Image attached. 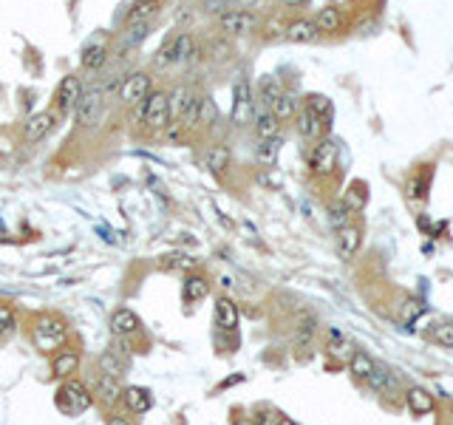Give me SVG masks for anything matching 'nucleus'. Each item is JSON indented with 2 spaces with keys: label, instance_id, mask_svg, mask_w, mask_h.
Wrapping results in <instances>:
<instances>
[{
  "label": "nucleus",
  "instance_id": "obj_7",
  "mask_svg": "<svg viewBox=\"0 0 453 425\" xmlns=\"http://www.w3.org/2000/svg\"><path fill=\"white\" fill-rule=\"evenodd\" d=\"M258 14L249 9H226L224 14H219V28L229 37H244L252 34L258 28Z\"/></svg>",
  "mask_w": 453,
  "mask_h": 425
},
{
  "label": "nucleus",
  "instance_id": "obj_22",
  "mask_svg": "<svg viewBox=\"0 0 453 425\" xmlns=\"http://www.w3.org/2000/svg\"><path fill=\"white\" fill-rule=\"evenodd\" d=\"M213 318H216V326L222 332H235L238 329V306L232 303V298H216V306H213Z\"/></svg>",
  "mask_w": 453,
  "mask_h": 425
},
{
  "label": "nucleus",
  "instance_id": "obj_13",
  "mask_svg": "<svg viewBox=\"0 0 453 425\" xmlns=\"http://www.w3.org/2000/svg\"><path fill=\"white\" fill-rule=\"evenodd\" d=\"M80 366H82L80 349H68V346H65V349H57V352L51 355V375H54L60 383L77 377Z\"/></svg>",
  "mask_w": 453,
  "mask_h": 425
},
{
  "label": "nucleus",
  "instance_id": "obj_30",
  "mask_svg": "<svg viewBox=\"0 0 453 425\" xmlns=\"http://www.w3.org/2000/svg\"><path fill=\"white\" fill-rule=\"evenodd\" d=\"M374 366H377V360L371 357V355H366V352H351V357H349V369H351V375L357 377V380H369V375L374 372Z\"/></svg>",
  "mask_w": 453,
  "mask_h": 425
},
{
  "label": "nucleus",
  "instance_id": "obj_1",
  "mask_svg": "<svg viewBox=\"0 0 453 425\" xmlns=\"http://www.w3.org/2000/svg\"><path fill=\"white\" fill-rule=\"evenodd\" d=\"M65 335H68V323H65V318H60L57 312H43V315L34 318L31 338H34V346H37L40 352H45V355H48V352H57V349L62 346Z\"/></svg>",
  "mask_w": 453,
  "mask_h": 425
},
{
  "label": "nucleus",
  "instance_id": "obj_11",
  "mask_svg": "<svg viewBox=\"0 0 453 425\" xmlns=\"http://www.w3.org/2000/svg\"><path fill=\"white\" fill-rule=\"evenodd\" d=\"M309 168L317 173V176H329L334 168H337V142L334 139H317L315 148H312V156H309Z\"/></svg>",
  "mask_w": 453,
  "mask_h": 425
},
{
  "label": "nucleus",
  "instance_id": "obj_42",
  "mask_svg": "<svg viewBox=\"0 0 453 425\" xmlns=\"http://www.w3.org/2000/svg\"><path fill=\"white\" fill-rule=\"evenodd\" d=\"M329 218H332V224H334L337 230L346 227V224H349V208H346V202L332 205V208H329Z\"/></svg>",
  "mask_w": 453,
  "mask_h": 425
},
{
  "label": "nucleus",
  "instance_id": "obj_10",
  "mask_svg": "<svg viewBox=\"0 0 453 425\" xmlns=\"http://www.w3.org/2000/svg\"><path fill=\"white\" fill-rule=\"evenodd\" d=\"M255 114V102H252V88L249 82L241 77L232 88V125H249Z\"/></svg>",
  "mask_w": 453,
  "mask_h": 425
},
{
  "label": "nucleus",
  "instance_id": "obj_29",
  "mask_svg": "<svg viewBox=\"0 0 453 425\" xmlns=\"http://www.w3.org/2000/svg\"><path fill=\"white\" fill-rule=\"evenodd\" d=\"M315 329H317V321H315V315L303 312V315L298 318V326H295V343H298V349H306V346L312 343V338H315Z\"/></svg>",
  "mask_w": 453,
  "mask_h": 425
},
{
  "label": "nucleus",
  "instance_id": "obj_16",
  "mask_svg": "<svg viewBox=\"0 0 453 425\" xmlns=\"http://www.w3.org/2000/svg\"><path fill=\"white\" fill-rule=\"evenodd\" d=\"M122 406H125L128 414H133V417L148 414V411L153 409V394H151V389H145V386H128V389H122Z\"/></svg>",
  "mask_w": 453,
  "mask_h": 425
},
{
  "label": "nucleus",
  "instance_id": "obj_20",
  "mask_svg": "<svg viewBox=\"0 0 453 425\" xmlns=\"http://www.w3.org/2000/svg\"><path fill=\"white\" fill-rule=\"evenodd\" d=\"M360 244H363V230L357 224H346L337 230V252L343 261H351L357 255Z\"/></svg>",
  "mask_w": 453,
  "mask_h": 425
},
{
  "label": "nucleus",
  "instance_id": "obj_47",
  "mask_svg": "<svg viewBox=\"0 0 453 425\" xmlns=\"http://www.w3.org/2000/svg\"><path fill=\"white\" fill-rule=\"evenodd\" d=\"M226 3H229V6H238V9H244V6H246V3H252V0H226Z\"/></svg>",
  "mask_w": 453,
  "mask_h": 425
},
{
  "label": "nucleus",
  "instance_id": "obj_4",
  "mask_svg": "<svg viewBox=\"0 0 453 425\" xmlns=\"http://www.w3.org/2000/svg\"><path fill=\"white\" fill-rule=\"evenodd\" d=\"M77 122L82 128H97L99 119H102V111H105V91L99 85H91V88H82L80 94V102H77Z\"/></svg>",
  "mask_w": 453,
  "mask_h": 425
},
{
  "label": "nucleus",
  "instance_id": "obj_2",
  "mask_svg": "<svg viewBox=\"0 0 453 425\" xmlns=\"http://www.w3.org/2000/svg\"><path fill=\"white\" fill-rule=\"evenodd\" d=\"M54 403H57V409L65 417H77V414H82V411H88L94 406V394H91V386H85L77 377H71V380L60 383Z\"/></svg>",
  "mask_w": 453,
  "mask_h": 425
},
{
  "label": "nucleus",
  "instance_id": "obj_49",
  "mask_svg": "<svg viewBox=\"0 0 453 425\" xmlns=\"http://www.w3.org/2000/svg\"><path fill=\"white\" fill-rule=\"evenodd\" d=\"M283 3H286V6H303L306 0H283Z\"/></svg>",
  "mask_w": 453,
  "mask_h": 425
},
{
  "label": "nucleus",
  "instance_id": "obj_3",
  "mask_svg": "<svg viewBox=\"0 0 453 425\" xmlns=\"http://www.w3.org/2000/svg\"><path fill=\"white\" fill-rule=\"evenodd\" d=\"M196 40H193V34H176L156 57H153V65L156 68H173V65H182V63H190V60H196Z\"/></svg>",
  "mask_w": 453,
  "mask_h": 425
},
{
  "label": "nucleus",
  "instance_id": "obj_34",
  "mask_svg": "<svg viewBox=\"0 0 453 425\" xmlns=\"http://www.w3.org/2000/svg\"><path fill=\"white\" fill-rule=\"evenodd\" d=\"M204 168H210L213 173H224L226 168H229V151H226L224 145H216V148H210L204 154Z\"/></svg>",
  "mask_w": 453,
  "mask_h": 425
},
{
  "label": "nucleus",
  "instance_id": "obj_31",
  "mask_svg": "<svg viewBox=\"0 0 453 425\" xmlns=\"http://www.w3.org/2000/svg\"><path fill=\"white\" fill-rule=\"evenodd\" d=\"M366 383H369L374 392H388V389H394V386H397V377L391 375V369H386V366H380V363H377Z\"/></svg>",
  "mask_w": 453,
  "mask_h": 425
},
{
  "label": "nucleus",
  "instance_id": "obj_38",
  "mask_svg": "<svg viewBox=\"0 0 453 425\" xmlns=\"http://www.w3.org/2000/svg\"><path fill=\"white\" fill-rule=\"evenodd\" d=\"M148 28H151V26H128V28H125V37H122V43H119V48L125 51V48H133V45H139V43L145 40Z\"/></svg>",
  "mask_w": 453,
  "mask_h": 425
},
{
  "label": "nucleus",
  "instance_id": "obj_48",
  "mask_svg": "<svg viewBox=\"0 0 453 425\" xmlns=\"http://www.w3.org/2000/svg\"><path fill=\"white\" fill-rule=\"evenodd\" d=\"M0 154H11V148H9V142H6V139H0Z\"/></svg>",
  "mask_w": 453,
  "mask_h": 425
},
{
  "label": "nucleus",
  "instance_id": "obj_17",
  "mask_svg": "<svg viewBox=\"0 0 453 425\" xmlns=\"http://www.w3.org/2000/svg\"><path fill=\"white\" fill-rule=\"evenodd\" d=\"M105 60H108V37L97 34V37L88 40V45L82 48L80 63H82L85 71H99V68L105 65Z\"/></svg>",
  "mask_w": 453,
  "mask_h": 425
},
{
  "label": "nucleus",
  "instance_id": "obj_32",
  "mask_svg": "<svg viewBox=\"0 0 453 425\" xmlns=\"http://www.w3.org/2000/svg\"><path fill=\"white\" fill-rule=\"evenodd\" d=\"M283 94V88H280V82L275 80V77H261V85H258V97H261V102H263V108H272L275 105V99Z\"/></svg>",
  "mask_w": 453,
  "mask_h": 425
},
{
  "label": "nucleus",
  "instance_id": "obj_41",
  "mask_svg": "<svg viewBox=\"0 0 453 425\" xmlns=\"http://www.w3.org/2000/svg\"><path fill=\"white\" fill-rule=\"evenodd\" d=\"M252 423L255 425H280L283 423V414H280L278 409H272V406H263V409H258V417H252Z\"/></svg>",
  "mask_w": 453,
  "mask_h": 425
},
{
  "label": "nucleus",
  "instance_id": "obj_5",
  "mask_svg": "<svg viewBox=\"0 0 453 425\" xmlns=\"http://www.w3.org/2000/svg\"><path fill=\"white\" fill-rule=\"evenodd\" d=\"M151 91H153L151 74L148 71H133L119 82V102L128 105V108H136L151 97Z\"/></svg>",
  "mask_w": 453,
  "mask_h": 425
},
{
  "label": "nucleus",
  "instance_id": "obj_28",
  "mask_svg": "<svg viewBox=\"0 0 453 425\" xmlns=\"http://www.w3.org/2000/svg\"><path fill=\"white\" fill-rule=\"evenodd\" d=\"M405 400H408V409H411V414H417V417H425V414H431V409H434V400H431V394H428L425 389H420V386L408 389Z\"/></svg>",
  "mask_w": 453,
  "mask_h": 425
},
{
  "label": "nucleus",
  "instance_id": "obj_43",
  "mask_svg": "<svg viewBox=\"0 0 453 425\" xmlns=\"http://www.w3.org/2000/svg\"><path fill=\"white\" fill-rule=\"evenodd\" d=\"M434 340L440 346H445V349H453V323H440L434 329Z\"/></svg>",
  "mask_w": 453,
  "mask_h": 425
},
{
  "label": "nucleus",
  "instance_id": "obj_19",
  "mask_svg": "<svg viewBox=\"0 0 453 425\" xmlns=\"http://www.w3.org/2000/svg\"><path fill=\"white\" fill-rule=\"evenodd\" d=\"M165 9V0H136L128 9L125 26H151V20Z\"/></svg>",
  "mask_w": 453,
  "mask_h": 425
},
{
  "label": "nucleus",
  "instance_id": "obj_21",
  "mask_svg": "<svg viewBox=\"0 0 453 425\" xmlns=\"http://www.w3.org/2000/svg\"><path fill=\"white\" fill-rule=\"evenodd\" d=\"M199 94L190 88V85H176L170 94H168V111H170V122H179L182 114L190 108V102L196 99Z\"/></svg>",
  "mask_w": 453,
  "mask_h": 425
},
{
  "label": "nucleus",
  "instance_id": "obj_33",
  "mask_svg": "<svg viewBox=\"0 0 453 425\" xmlns=\"http://www.w3.org/2000/svg\"><path fill=\"white\" fill-rule=\"evenodd\" d=\"M278 119H292L295 114H298V97L295 94H289V91H283L278 99H275V105L269 108Z\"/></svg>",
  "mask_w": 453,
  "mask_h": 425
},
{
  "label": "nucleus",
  "instance_id": "obj_36",
  "mask_svg": "<svg viewBox=\"0 0 453 425\" xmlns=\"http://www.w3.org/2000/svg\"><path fill=\"white\" fill-rule=\"evenodd\" d=\"M216 122H219V111H216L213 99H210V97H202V102H199V119H196V128H210V125H216Z\"/></svg>",
  "mask_w": 453,
  "mask_h": 425
},
{
  "label": "nucleus",
  "instance_id": "obj_15",
  "mask_svg": "<svg viewBox=\"0 0 453 425\" xmlns=\"http://www.w3.org/2000/svg\"><path fill=\"white\" fill-rule=\"evenodd\" d=\"M54 125H57V114L54 111H37V114H31L28 119H26V125H23V139L26 142H43L51 131H54Z\"/></svg>",
  "mask_w": 453,
  "mask_h": 425
},
{
  "label": "nucleus",
  "instance_id": "obj_35",
  "mask_svg": "<svg viewBox=\"0 0 453 425\" xmlns=\"http://www.w3.org/2000/svg\"><path fill=\"white\" fill-rule=\"evenodd\" d=\"M278 151H280V139L278 136L275 139H261L258 148H255L261 165H275L278 162Z\"/></svg>",
  "mask_w": 453,
  "mask_h": 425
},
{
  "label": "nucleus",
  "instance_id": "obj_25",
  "mask_svg": "<svg viewBox=\"0 0 453 425\" xmlns=\"http://www.w3.org/2000/svg\"><path fill=\"white\" fill-rule=\"evenodd\" d=\"M317 26L315 20H295L286 26V40L289 43H315L317 40Z\"/></svg>",
  "mask_w": 453,
  "mask_h": 425
},
{
  "label": "nucleus",
  "instance_id": "obj_24",
  "mask_svg": "<svg viewBox=\"0 0 453 425\" xmlns=\"http://www.w3.org/2000/svg\"><path fill=\"white\" fill-rule=\"evenodd\" d=\"M159 267L168 269V272H193L196 269V258L182 252V249H173V252L159 255Z\"/></svg>",
  "mask_w": 453,
  "mask_h": 425
},
{
  "label": "nucleus",
  "instance_id": "obj_27",
  "mask_svg": "<svg viewBox=\"0 0 453 425\" xmlns=\"http://www.w3.org/2000/svg\"><path fill=\"white\" fill-rule=\"evenodd\" d=\"M340 23H343V17H340V9H337V6H323V9L317 11V17H315L317 31H323V34L340 31Z\"/></svg>",
  "mask_w": 453,
  "mask_h": 425
},
{
  "label": "nucleus",
  "instance_id": "obj_39",
  "mask_svg": "<svg viewBox=\"0 0 453 425\" xmlns=\"http://www.w3.org/2000/svg\"><path fill=\"white\" fill-rule=\"evenodd\" d=\"M306 105H309L315 114H320V117H323V119L332 125V102H329L326 97H320V94H312V97L306 99Z\"/></svg>",
  "mask_w": 453,
  "mask_h": 425
},
{
  "label": "nucleus",
  "instance_id": "obj_37",
  "mask_svg": "<svg viewBox=\"0 0 453 425\" xmlns=\"http://www.w3.org/2000/svg\"><path fill=\"white\" fill-rule=\"evenodd\" d=\"M326 349H329V355H334V357H351V343L337 332V329H332L329 332V343H326Z\"/></svg>",
  "mask_w": 453,
  "mask_h": 425
},
{
  "label": "nucleus",
  "instance_id": "obj_6",
  "mask_svg": "<svg viewBox=\"0 0 453 425\" xmlns=\"http://www.w3.org/2000/svg\"><path fill=\"white\" fill-rule=\"evenodd\" d=\"M142 122L151 134H159L170 125V111H168V94L165 91H151V97L142 102Z\"/></svg>",
  "mask_w": 453,
  "mask_h": 425
},
{
  "label": "nucleus",
  "instance_id": "obj_9",
  "mask_svg": "<svg viewBox=\"0 0 453 425\" xmlns=\"http://www.w3.org/2000/svg\"><path fill=\"white\" fill-rule=\"evenodd\" d=\"M80 94H82L80 77H74V74L62 77L60 85H57V91H54V108H51V111L60 114V117L71 114V111L77 108V102H80Z\"/></svg>",
  "mask_w": 453,
  "mask_h": 425
},
{
  "label": "nucleus",
  "instance_id": "obj_46",
  "mask_svg": "<svg viewBox=\"0 0 453 425\" xmlns=\"http://www.w3.org/2000/svg\"><path fill=\"white\" fill-rule=\"evenodd\" d=\"M105 425H139L133 417H128V414H108V420H105Z\"/></svg>",
  "mask_w": 453,
  "mask_h": 425
},
{
  "label": "nucleus",
  "instance_id": "obj_14",
  "mask_svg": "<svg viewBox=\"0 0 453 425\" xmlns=\"http://www.w3.org/2000/svg\"><path fill=\"white\" fill-rule=\"evenodd\" d=\"M122 383L116 377H108V375H97L94 386H91V394H94V403L105 406V409H114L122 403Z\"/></svg>",
  "mask_w": 453,
  "mask_h": 425
},
{
  "label": "nucleus",
  "instance_id": "obj_8",
  "mask_svg": "<svg viewBox=\"0 0 453 425\" xmlns=\"http://www.w3.org/2000/svg\"><path fill=\"white\" fill-rule=\"evenodd\" d=\"M108 329H111V335H114V338H119V340H131V338L142 335V321H139V315H136L133 309L119 306V309H114V312H111V318H108Z\"/></svg>",
  "mask_w": 453,
  "mask_h": 425
},
{
  "label": "nucleus",
  "instance_id": "obj_45",
  "mask_svg": "<svg viewBox=\"0 0 453 425\" xmlns=\"http://www.w3.org/2000/svg\"><path fill=\"white\" fill-rule=\"evenodd\" d=\"M202 6H204V11H207V14H216V17H219V14H224L226 9H229V3H226V0H204Z\"/></svg>",
  "mask_w": 453,
  "mask_h": 425
},
{
  "label": "nucleus",
  "instance_id": "obj_40",
  "mask_svg": "<svg viewBox=\"0 0 453 425\" xmlns=\"http://www.w3.org/2000/svg\"><path fill=\"white\" fill-rule=\"evenodd\" d=\"M17 323V312L11 303H0V338H6Z\"/></svg>",
  "mask_w": 453,
  "mask_h": 425
},
{
  "label": "nucleus",
  "instance_id": "obj_18",
  "mask_svg": "<svg viewBox=\"0 0 453 425\" xmlns=\"http://www.w3.org/2000/svg\"><path fill=\"white\" fill-rule=\"evenodd\" d=\"M210 295V278L204 272H187L182 281V301L185 303H199Z\"/></svg>",
  "mask_w": 453,
  "mask_h": 425
},
{
  "label": "nucleus",
  "instance_id": "obj_44",
  "mask_svg": "<svg viewBox=\"0 0 453 425\" xmlns=\"http://www.w3.org/2000/svg\"><path fill=\"white\" fill-rule=\"evenodd\" d=\"M425 312V306L420 303V301H405V306H403V321H414L417 315H422Z\"/></svg>",
  "mask_w": 453,
  "mask_h": 425
},
{
  "label": "nucleus",
  "instance_id": "obj_23",
  "mask_svg": "<svg viewBox=\"0 0 453 425\" xmlns=\"http://www.w3.org/2000/svg\"><path fill=\"white\" fill-rule=\"evenodd\" d=\"M252 128L258 134V139H275L280 134V119L269 111V108H255L252 114Z\"/></svg>",
  "mask_w": 453,
  "mask_h": 425
},
{
  "label": "nucleus",
  "instance_id": "obj_26",
  "mask_svg": "<svg viewBox=\"0 0 453 425\" xmlns=\"http://www.w3.org/2000/svg\"><path fill=\"white\" fill-rule=\"evenodd\" d=\"M97 366H99V375H108V377L122 380V375H125V355H116V352L108 349V352L99 355Z\"/></svg>",
  "mask_w": 453,
  "mask_h": 425
},
{
  "label": "nucleus",
  "instance_id": "obj_12",
  "mask_svg": "<svg viewBox=\"0 0 453 425\" xmlns=\"http://www.w3.org/2000/svg\"><path fill=\"white\" fill-rule=\"evenodd\" d=\"M295 128H298V134H300L303 139L317 142V139H323L329 122H326L320 114H315L309 105H303V108H298V114H295Z\"/></svg>",
  "mask_w": 453,
  "mask_h": 425
}]
</instances>
